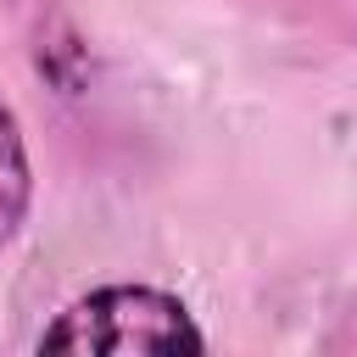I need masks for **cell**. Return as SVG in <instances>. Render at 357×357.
Returning a JSON list of instances; mask_svg holds the SVG:
<instances>
[{"label": "cell", "instance_id": "obj_1", "mask_svg": "<svg viewBox=\"0 0 357 357\" xmlns=\"http://www.w3.org/2000/svg\"><path fill=\"white\" fill-rule=\"evenodd\" d=\"M190 307L151 284H106L78 296L45 335L39 351H201Z\"/></svg>", "mask_w": 357, "mask_h": 357}, {"label": "cell", "instance_id": "obj_2", "mask_svg": "<svg viewBox=\"0 0 357 357\" xmlns=\"http://www.w3.org/2000/svg\"><path fill=\"white\" fill-rule=\"evenodd\" d=\"M22 201H28V162H22L17 123H11V112H6V100H0V240L17 229Z\"/></svg>", "mask_w": 357, "mask_h": 357}]
</instances>
